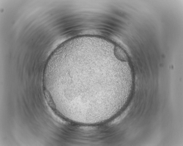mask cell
<instances>
[{
	"mask_svg": "<svg viewBox=\"0 0 183 146\" xmlns=\"http://www.w3.org/2000/svg\"><path fill=\"white\" fill-rule=\"evenodd\" d=\"M99 58L73 57L59 62L57 73L66 100L85 107L105 103L108 91L107 71Z\"/></svg>",
	"mask_w": 183,
	"mask_h": 146,
	"instance_id": "cell-1",
	"label": "cell"
}]
</instances>
